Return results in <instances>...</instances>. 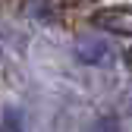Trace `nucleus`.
Instances as JSON below:
<instances>
[{
  "label": "nucleus",
  "mask_w": 132,
  "mask_h": 132,
  "mask_svg": "<svg viewBox=\"0 0 132 132\" xmlns=\"http://www.w3.org/2000/svg\"><path fill=\"white\" fill-rule=\"evenodd\" d=\"M76 57L91 66H107L113 60V44L101 35H79L76 41Z\"/></svg>",
  "instance_id": "1"
},
{
  "label": "nucleus",
  "mask_w": 132,
  "mask_h": 132,
  "mask_svg": "<svg viewBox=\"0 0 132 132\" xmlns=\"http://www.w3.org/2000/svg\"><path fill=\"white\" fill-rule=\"evenodd\" d=\"M97 28H107L113 35H132V6H113V10H104V13H94L91 19Z\"/></svg>",
  "instance_id": "2"
},
{
  "label": "nucleus",
  "mask_w": 132,
  "mask_h": 132,
  "mask_svg": "<svg viewBox=\"0 0 132 132\" xmlns=\"http://www.w3.org/2000/svg\"><path fill=\"white\" fill-rule=\"evenodd\" d=\"M66 6V0H25V13L31 19H51Z\"/></svg>",
  "instance_id": "3"
},
{
  "label": "nucleus",
  "mask_w": 132,
  "mask_h": 132,
  "mask_svg": "<svg viewBox=\"0 0 132 132\" xmlns=\"http://www.w3.org/2000/svg\"><path fill=\"white\" fill-rule=\"evenodd\" d=\"M85 132H120L117 117H97L91 126H85Z\"/></svg>",
  "instance_id": "4"
},
{
  "label": "nucleus",
  "mask_w": 132,
  "mask_h": 132,
  "mask_svg": "<svg viewBox=\"0 0 132 132\" xmlns=\"http://www.w3.org/2000/svg\"><path fill=\"white\" fill-rule=\"evenodd\" d=\"M0 132H22V126H19V117L10 110V113H3V126H0Z\"/></svg>",
  "instance_id": "5"
},
{
  "label": "nucleus",
  "mask_w": 132,
  "mask_h": 132,
  "mask_svg": "<svg viewBox=\"0 0 132 132\" xmlns=\"http://www.w3.org/2000/svg\"><path fill=\"white\" fill-rule=\"evenodd\" d=\"M126 60H129V66H132V51H129V57H126Z\"/></svg>",
  "instance_id": "6"
}]
</instances>
